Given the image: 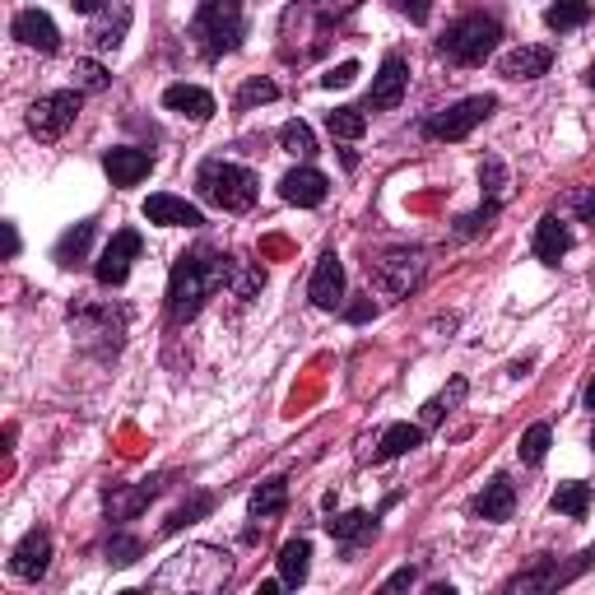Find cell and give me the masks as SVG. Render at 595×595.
<instances>
[{"instance_id":"cell-1","label":"cell","mask_w":595,"mask_h":595,"mask_svg":"<svg viewBox=\"0 0 595 595\" xmlns=\"http://www.w3.org/2000/svg\"><path fill=\"white\" fill-rule=\"evenodd\" d=\"M233 270H237V261L228 251H214V247L187 251L182 261L172 266V280H168V316L177 326L191 322V316L205 307V298H214L224 284H233Z\"/></svg>"},{"instance_id":"cell-2","label":"cell","mask_w":595,"mask_h":595,"mask_svg":"<svg viewBox=\"0 0 595 595\" xmlns=\"http://www.w3.org/2000/svg\"><path fill=\"white\" fill-rule=\"evenodd\" d=\"M233 577V553L220 545H187L154 572V591H182V595H210L224 591Z\"/></svg>"},{"instance_id":"cell-3","label":"cell","mask_w":595,"mask_h":595,"mask_svg":"<svg viewBox=\"0 0 595 595\" xmlns=\"http://www.w3.org/2000/svg\"><path fill=\"white\" fill-rule=\"evenodd\" d=\"M195 191H201V201L224 210V214H247L256 205V195H261V182H256V172L243 168V164H228V158H205L201 172H195Z\"/></svg>"},{"instance_id":"cell-4","label":"cell","mask_w":595,"mask_h":595,"mask_svg":"<svg viewBox=\"0 0 595 595\" xmlns=\"http://www.w3.org/2000/svg\"><path fill=\"white\" fill-rule=\"evenodd\" d=\"M191 43L205 61H220L243 43V5L237 0H205L201 14L191 19Z\"/></svg>"},{"instance_id":"cell-5","label":"cell","mask_w":595,"mask_h":595,"mask_svg":"<svg viewBox=\"0 0 595 595\" xmlns=\"http://www.w3.org/2000/svg\"><path fill=\"white\" fill-rule=\"evenodd\" d=\"M498 19H489V14H465V19H456V24L438 37V52L447 56L451 66H484L493 47H498Z\"/></svg>"},{"instance_id":"cell-6","label":"cell","mask_w":595,"mask_h":595,"mask_svg":"<svg viewBox=\"0 0 595 595\" xmlns=\"http://www.w3.org/2000/svg\"><path fill=\"white\" fill-rule=\"evenodd\" d=\"M368 274H372V284L382 289L386 298H405L414 284L424 280V251L395 247L386 256H377V261H368Z\"/></svg>"},{"instance_id":"cell-7","label":"cell","mask_w":595,"mask_h":595,"mask_svg":"<svg viewBox=\"0 0 595 595\" xmlns=\"http://www.w3.org/2000/svg\"><path fill=\"white\" fill-rule=\"evenodd\" d=\"M79 116V89H61V93H43L29 108V131L37 141H61Z\"/></svg>"},{"instance_id":"cell-8","label":"cell","mask_w":595,"mask_h":595,"mask_svg":"<svg viewBox=\"0 0 595 595\" xmlns=\"http://www.w3.org/2000/svg\"><path fill=\"white\" fill-rule=\"evenodd\" d=\"M493 108H498V98H489V93L465 98V103H456V108H447V112H438V116H428L424 135H433V141H465L474 126L489 122Z\"/></svg>"},{"instance_id":"cell-9","label":"cell","mask_w":595,"mask_h":595,"mask_svg":"<svg viewBox=\"0 0 595 595\" xmlns=\"http://www.w3.org/2000/svg\"><path fill=\"white\" fill-rule=\"evenodd\" d=\"M70 322H75V335H79V345H85V349H93V340H103L108 353L122 349V330H126L122 312L112 316V307H75Z\"/></svg>"},{"instance_id":"cell-10","label":"cell","mask_w":595,"mask_h":595,"mask_svg":"<svg viewBox=\"0 0 595 595\" xmlns=\"http://www.w3.org/2000/svg\"><path fill=\"white\" fill-rule=\"evenodd\" d=\"M135 256H141V233H135V228L112 233V243L103 247V256H98V266H93L98 284H108V289H112V284H126Z\"/></svg>"},{"instance_id":"cell-11","label":"cell","mask_w":595,"mask_h":595,"mask_svg":"<svg viewBox=\"0 0 595 595\" xmlns=\"http://www.w3.org/2000/svg\"><path fill=\"white\" fill-rule=\"evenodd\" d=\"M405 85H409V66H405V56H401V52H386L382 70H377V79H372L368 112H391V108H401Z\"/></svg>"},{"instance_id":"cell-12","label":"cell","mask_w":595,"mask_h":595,"mask_svg":"<svg viewBox=\"0 0 595 595\" xmlns=\"http://www.w3.org/2000/svg\"><path fill=\"white\" fill-rule=\"evenodd\" d=\"M47 568H52V535L29 530L24 540H19V549L10 553V572L19 582H37V577H47Z\"/></svg>"},{"instance_id":"cell-13","label":"cell","mask_w":595,"mask_h":595,"mask_svg":"<svg viewBox=\"0 0 595 595\" xmlns=\"http://www.w3.org/2000/svg\"><path fill=\"white\" fill-rule=\"evenodd\" d=\"M312 303L322 307V312H335L345 303V266H340V256L335 251H326L322 261H316V270H312Z\"/></svg>"},{"instance_id":"cell-14","label":"cell","mask_w":595,"mask_h":595,"mask_svg":"<svg viewBox=\"0 0 595 595\" xmlns=\"http://www.w3.org/2000/svg\"><path fill=\"white\" fill-rule=\"evenodd\" d=\"M164 489H168V474H149V480H141V484L126 489V493H108V517H112V521L141 517V512H145Z\"/></svg>"},{"instance_id":"cell-15","label":"cell","mask_w":595,"mask_h":595,"mask_svg":"<svg viewBox=\"0 0 595 595\" xmlns=\"http://www.w3.org/2000/svg\"><path fill=\"white\" fill-rule=\"evenodd\" d=\"M280 195L298 210H316L330 195V182H326V172H316V168H293L280 182Z\"/></svg>"},{"instance_id":"cell-16","label":"cell","mask_w":595,"mask_h":595,"mask_svg":"<svg viewBox=\"0 0 595 595\" xmlns=\"http://www.w3.org/2000/svg\"><path fill=\"white\" fill-rule=\"evenodd\" d=\"M145 220L149 224H164V228H201V210H195L191 201H182V195H149L145 201Z\"/></svg>"},{"instance_id":"cell-17","label":"cell","mask_w":595,"mask_h":595,"mask_svg":"<svg viewBox=\"0 0 595 595\" xmlns=\"http://www.w3.org/2000/svg\"><path fill=\"white\" fill-rule=\"evenodd\" d=\"M14 37H19L24 47L43 52V56L61 47V33H56L52 14H43V10H24V14H14Z\"/></svg>"},{"instance_id":"cell-18","label":"cell","mask_w":595,"mask_h":595,"mask_svg":"<svg viewBox=\"0 0 595 595\" xmlns=\"http://www.w3.org/2000/svg\"><path fill=\"white\" fill-rule=\"evenodd\" d=\"M103 168L112 177V187H135L141 177H149L154 154L149 149H108L103 154Z\"/></svg>"},{"instance_id":"cell-19","label":"cell","mask_w":595,"mask_h":595,"mask_svg":"<svg viewBox=\"0 0 595 595\" xmlns=\"http://www.w3.org/2000/svg\"><path fill=\"white\" fill-rule=\"evenodd\" d=\"M568 251H572V228L559 214H545V220L535 224V256H540L545 266H559Z\"/></svg>"},{"instance_id":"cell-20","label":"cell","mask_w":595,"mask_h":595,"mask_svg":"<svg viewBox=\"0 0 595 595\" xmlns=\"http://www.w3.org/2000/svg\"><path fill=\"white\" fill-rule=\"evenodd\" d=\"M126 29H131V5H103L93 14V24H89V43L98 47V52H116L122 47V37H126Z\"/></svg>"},{"instance_id":"cell-21","label":"cell","mask_w":595,"mask_h":595,"mask_svg":"<svg viewBox=\"0 0 595 595\" xmlns=\"http://www.w3.org/2000/svg\"><path fill=\"white\" fill-rule=\"evenodd\" d=\"M474 512H480L484 521H512V512H517V489H512L507 474H493L484 484V493L474 498Z\"/></svg>"},{"instance_id":"cell-22","label":"cell","mask_w":595,"mask_h":595,"mask_svg":"<svg viewBox=\"0 0 595 595\" xmlns=\"http://www.w3.org/2000/svg\"><path fill=\"white\" fill-rule=\"evenodd\" d=\"M164 108L177 112V116H191V122H210V116H214V98L205 89H195V85H172L164 93Z\"/></svg>"},{"instance_id":"cell-23","label":"cell","mask_w":595,"mask_h":595,"mask_svg":"<svg viewBox=\"0 0 595 595\" xmlns=\"http://www.w3.org/2000/svg\"><path fill=\"white\" fill-rule=\"evenodd\" d=\"M553 66V52L549 47H517L503 56V75L507 79H540Z\"/></svg>"},{"instance_id":"cell-24","label":"cell","mask_w":595,"mask_h":595,"mask_svg":"<svg viewBox=\"0 0 595 595\" xmlns=\"http://www.w3.org/2000/svg\"><path fill=\"white\" fill-rule=\"evenodd\" d=\"M414 447H424V424H391L382 433V442H377L372 461H395V456H405Z\"/></svg>"},{"instance_id":"cell-25","label":"cell","mask_w":595,"mask_h":595,"mask_svg":"<svg viewBox=\"0 0 595 595\" xmlns=\"http://www.w3.org/2000/svg\"><path fill=\"white\" fill-rule=\"evenodd\" d=\"M326 530L335 535L340 545H363L377 535V517H368V512H340V517H330Z\"/></svg>"},{"instance_id":"cell-26","label":"cell","mask_w":595,"mask_h":595,"mask_svg":"<svg viewBox=\"0 0 595 595\" xmlns=\"http://www.w3.org/2000/svg\"><path fill=\"white\" fill-rule=\"evenodd\" d=\"M307 568H312V545L307 540H289L280 549V582L284 586H303L307 582Z\"/></svg>"},{"instance_id":"cell-27","label":"cell","mask_w":595,"mask_h":595,"mask_svg":"<svg viewBox=\"0 0 595 595\" xmlns=\"http://www.w3.org/2000/svg\"><path fill=\"white\" fill-rule=\"evenodd\" d=\"M284 503H289V484L284 480H266V484H256V493H251V517L256 521L280 517Z\"/></svg>"},{"instance_id":"cell-28","label":"cell","mask_w":595,"mask_h":595,"mask_svg":"<svg viewBox=\"0 0 595 595\" xmlns=\"http://www.w3.org/2000/svg\"><path fill=\"white\" fill-rule=\"evenodd\" d=\"M591 19V0H553V5L545 10V24L553 33H568V29H582Z\"/></svg>"},{"instance_id":"cell-29","label":"cell","mask_w":595,"mask_h":595,"mask_svg":"<svg viewBox=\"0 0 595 595\" xmlns=\"http://www.w3.org/2000/svg\"><path fill=\"white\" fill-rule=\"evenodd\" d=\"M89 243H93V224L85 220V224H75L61 243H56V266H75V261H85V251H89Z\"/></svg>"},{"instance_id":"cell-30","label":"cell","mask_w":595,"mask_h":595,"mask_svg":"<svg viewBox=\"0 0 595 595\" xmlns=\"http://www.w3.org/2000/svg\"><path fill=\"white\" fill-rule=\"evenodd\" d=\"M70 85H75L79 93H103V89L112 85V75H108L103 61H75V66H70Z\"/></svg>"},{"instance_id":"cell-31","label":"cell","mask_w":595,"mask_h":595,"mask_svg":"<svg viewBox=\"0 0 595 595\" xmlns=\"http://www.w3.org/2000/svg\"><path fill=\"white\" fill-rule=\"evenodd\" d=\"M591 507V484H559V493H553V512H563V517H586Z\"/></svg>"},{"instance_id":"cell-32","label":"cell","mask_w":595,"mask_h":595,"mask_svg":"<svg viewBox=\"0 0 595 595\" xmlns=\"http://www.w3.org/2000/svg\"><path fill=\"white\" fill-rule=\"evenodd\" d=\"M326 126H330L335 141H359V135L368 131V116H363L359 108H335V112L326 116Z\"/></svg>"},{"instance_id":"cell-33","label":"cell","mask_w":595,"mask_h":595,"mask_svg":"<svg viewBox=\"0 0 595 595\" xmlns=\"http://www.w3.org/2000/svg\"><path fill=\"white\" fill-rule=\"evenodd\" d=\"M461 401H465V377H456V382H451V386H447V391L438 395V401H428V405H424V428L442 424L447 414H451L456 405H461Z\"/></svg>"},{"instance_id":"cell-34","label":"cell","mask_w":595,"mask_h":595,"mask_svg":"<svg viewBox=\"0 0 595 595\" xmlns=\"http://www.w3.org/2000/svg\"><path fill=\"white\" fill-rule=\"evenodd\" d=\"M280 145H284L293 158H312V154H316V135H312V126H307V122H284Z\"/></svg>"},{"instance_id":"cell-35","label":"cell","mask_w":595,"mask_h":595,"mask_svg":"<svg viewBox=\"0 0 595 595\" xmlns=\"http://www.w3.org/2000/svg\"><path fill=\"white\" fill-rule=\"evenodd\" d=\"M549 438H553L549 424H530L526 438H521V461H526V465H540L545 451H549Z\"/></svg>"},{"instance_id":"cell-36","label":"cell","mask_w":595,"mask_h":595,"mask_svg":"<svg viewBox=\"0 0 595 595\" xmlns=\"http://www.w3.org/2000/svg\"><path fill=\"white\" fill-rule=\"evenodd\" d=\"M145 553V540H135V535H112L108 540V563L112 568H126V563H135Z\"/></svg>"},{"instance_id":"cell-37","label":"cell","mask_w":595,"mask_h":595,"mask_svg":"<svg viewBox=\"0 0 595 595\" xmlns=\"http://www.w3.org/2000/svg\"><path fill=\"white\" fill-rule=\"evenodd\" d=\"M274 98H280V85H274V79H247L243 85V93H237V108H256V103H274Z\"/></svg>"},{"instance_id":"cell-38","label":"cell","mask_w":595,"mask_h":595,"mask_svg":"<svg viewBox=\"0 0 595 595\" xmlns=\"http://www.w3.org/2000/svg\"><path fill=\"white\" fill-rule=\"evenodd\" d=\"M210 507H214V498H210V493H195V498H191L187 507H177V512H172V517L164 521V530H168V535H172V530H182V526H191L195 517H205V512H210Z\"/></svg>"},{"instance_id":"cell-39","label":"cell","mask_w":595,"mask_h":595,"mask_svg":"<svg viewBox=\"0 0 595 595\" xmlns=\"http://www.w3.org/2000/svg\"><path fill=\"white\" fill-rule=\"evenodd\" d=\"M480 182H484V191H489V205H503V191H507V168L498 164V158H484Z\"/></svg>"},{"instance_id":"cell-40","label":"cell","mask_w":595,"mask_h":595,"mask_svg":"<svg viewBox=\"0 0 595 595\" xmlns=\"http://www.w3.org/2000/svg\"><path fill=\"white\" fill-rule=\"evenodd\" d=\"M312 10L322 14V24H340L345 14L359 10V0H312Z\"/></svg>"},{"instance_id":"cell-41","label":"cell","mask_w":595,"mask_h":595,"mask_svg":"<svg viewBox=\"0 0 595 595\" xmlns=\"http://www.w3.org/2000/svg\"><path fill=\"white\" fill-rule=\"evenodd\" d=\"M568 210H577V214H582V224H595V187L572 191V195H568Z\"/></svg>"},{"instance_id":"cell-42","label":"cell","mask_w":595,"mask_h":595,"mask_svg":"<svg viewBox=\"0 0 595 595\" xmlns=\"http://www.w3.org/2000/svg\"><path fill=\"white\" fill-rule=\"evenodd\" d=\"M353 75H359V66L345 61V66H335V70L322 79V85H326V89H349V85H353Z\"/></svg>"},{"instance_id":"cell-43","label":"cell","mask_w":595,"mask_h":595,"mask_svg":"<svg viewBox=\"0 0 595 595\" xmlns=\"http://www.w3.org/2000/svg\"><path fill=\"white\" fill-rule=\"evenodd\" d=\"M395 5H401V10L414 19V24H424L428 10H433V0H395Z\"/></svg>"},{"instance_id":"cell-44","label":"cell","mask_w":595,"mask_h":595,"mask_svg":"<svg viewBox=\"0 0 595 595\" xmlns=\"http://www.w3.org/2000/svg\"><path fill=\"white\" fill-rule=\"evenodd\" d=\"M414 577H419V572H414V568H401V572H395V577L386 582V591H401V586H414Z\"/></svg>"},{"instance_id":"cell-45","label":"cell","mask_w":595,"mask_h":595,"mask_svg":"<svg viewBox=\"0 0 595 595\" xmlns=\"http://www.w3.org/2000/svg\"><path fill=\"white\" fill-rule=\"evenodd\" d=\"M372 312H377L372 303H353V307H349L345 316H349V322H368V316H372Z\"/></svg>"},{"instance_id":"cell-46","label":"cell","mask_w":595,"mask_h":595,"mask_svg":"<svg viewBox=\"0 0 595 595\" xmlns=\"http://www.w3.org/2000/svg\"><path fill=\"white\" fill-rule=\"evenodd\" d=\"M70 5H75V10H85V14H98V10L108 5V0H70Z\"/></svg>"},{"instance_id":"cell-47","label":"cell","mask_w":595,"mask_h":595,"mask_svg":"<svg viewBox=\"0 0 595 595\" xmlns=\"http://www.w3.org/2000/svg\"><path fill=\"white\" fill-rule=\"evenodd\" d=\"M5 251H10V256L19 251V233H14V224H5Z\"/></svg>"},{"instance_id":"cell-48","label":"cell","mask_w":595,"mask_h":595,"mask_svg":"<svg viewBox=\"0 0 595 595\" xmlns=\"http://www.w3.org/2000/svg\"><path fill=\"white\" fill-rule=\"evenodd\" d=\"M586 405H591V409H595V382H591V386H586Z\"/></svg>"},{"instance_id":"cell-49","label":"cell","mask_w":595,"mask_h":595,"mask_svg":"<svg viewBox=\"0 0 595 595\" xmlns=\"http://www.w3.org/2000/svg\"><path fill=\"white\" fill-rule=\"evenodd\" d=\"M586 79H591V89H595V66H591V75H586Z\"/></svg>"},{"instance_id":"cell-50","label":"cell","mask_w":595,"mask_h":595,"mask_svg":"<svg viewBox=\"0 0 595 595\" xmlns=\"http://www.w3.org/2000/svg\"><path fill=\"white\" fill-rule=\"evenodd\" d=\"M591 447H595V433H591Z\"/></svg>"}]
</instances>
